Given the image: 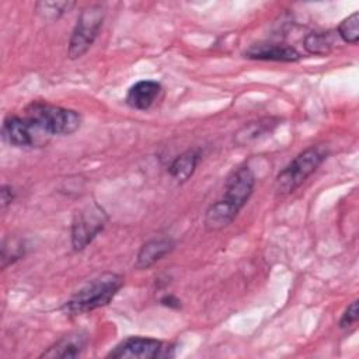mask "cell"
Masks as SVG:
<instances>
[{
    "label": "cell",
    "mask_w": 359,
    "mask_h": 359,
    "mask_svg": "<svg viewBox=\"0 0 359 359\" xmlns=\"http://www.w3.org/2000/svg\"><path fill=\"white\" fill-rule=\"evenodd\" d=\"M254 187L255 175L248 165L233 170L226 180L223 196L213 202L205 212V229L208 231H217L231 224L252 195Z\"/></svg>",
    "instance_id": "cell-1"
},
{
    "label": "cell",
    "mask_w": 359,
    "mask_h": 359,
    "mask_svg": "<svg viewBox=\"0 0 359 359\" xmlns=\"http://www.w3.org/2000/svg\"><path fill=\"white\" fill-rule=\"evenodd\" d=\"M123 286V276L115 272H105L87 282L66 303L62 310L69 314H84L104 307L116 296Z\"/></svg>",
    "instance_id": "cell-2"
},
{
    "label": "cell",
    "mask_w": 359,
    "mask_h": 359,
    "mask_svg": "<svg viewBox=\"0 0 359 359\" xmlns=\"http://www.w3.org/2000/svg\"><path fill=\"white\" fill-rule=\"evenodd\" d=\"M328 149L323 144H313L299 153L275 178V194L285 196L294 192L327 158Z\"/></svg>",
    "instance_id": "cell-3"
},
{
    "label": "cell",
    "mask_w": 359,
    "mask_h": 359,
    "mask_svg": "<svg viewBox=\"0 0 359 359\" xmlns=\"http://www.w3.org/2000/svg\"><path fill=\"white\" fill-rule=\"evenodd\" d=\"M25 116L34 121L49 136L72 135L81 125V116L77 111L43 101H32L25 108Z\"/></svg>",
    "instance_id": "cell-4"
},
{
    "label": "cell",
    "mask_w": 359,
    "mask_h": 359,
    "mask_svg": "<svg viewBox=\"0 0 359 359\" xmlns=\"http://www.w3.org/2000/svg\"><path fill=\"white\" fill-rule=\"evenodd\" d=\"M104 18L105 8L101 4H91L80 11L69 41L67 55L70 59L74 60L87 53L100 34Z\"/></svg>",
    "instance_id": "cell-5"
},
{
    "label": "cell",
    "mask_w": 359,
    "mask_h": 359,
    "mask_svg": "<svg viewBox=\"0 0 359 359\" xmlns=\"http://www.w3.org/2000/svg\"><path fill=\"white\" fill-rule=\"evenodd\" d=\"M107 215L101 206L91 203L76 213L72 222V247L74 251L84 250L105 227Z\"/></svg>",
    "instance_id": "cell-6"
},
{
    "label": "cell",
    "mask_w": 359,
    "mask_h": 359,
    "mask_svg": "<svg viewBox=\"0 0 359 359\" xmlns=\"http://www.w3.org/2000/svg\"><path fill=\"white\" fill-rule=\"evenodd\" d=\"M3 139L15 147H38L43 146L49 140V135L45 133L34 121L28 116H7L1 128Z\"/></svg>",
    "instance_id": "cell-7"
},
{
    "label": "cell",
    "mask_w": 359,
    "mask_h": 359,
    "mask_svg": "<svg viewBox=\"0 0 359 359\" xmlns=\"http://www.w3.org/2000/svg\"><path fill=\"white\" fill-rule=\"evenodd\" d=\"M174 348L165 346L161 341L147 337H129L118 344L107 356L108 358H129V359H153L171 356L168 351Z\"/></svg>",
    "instance_id": "cell-8"
},
{
    "label": "cell",
    "mask_w": 359,
    "mask_h": 359,
    "mask_svg": "<svg viewBox=\"0 0 359 359\" xmlns=\"http://www.w3.org/2000/svg\"><path fill=\"white\" fill-rule=\"evenodd\" d=\"M244 57L252 60H271V62H297L302 56L296 48L287 43L258 42L244 50Z\"/></svg>",
    "instance_id": "cell-9"
},
{
    "label": "cell",
    "mask_w": 359,
    "mask_h": 359,
    "mask_svg": "<svg viewBox=\"0 0 359 359\" xmlns=\"http://www.w3.org/2000/svg\"><path fill=\"white\" fill-rule=\"evenodd\" d=\"M87 345V334L83 331H74L63 335L60 339H57L53 345H50L41 358H77L83 353Z\"/></svg>",
    "instance_id": "cell-10"
},
{
    "label": "cell",
    "mask_w": 359,
    "mask_h": 359,
    "mask_svg": "<svg viewBox=\"0 0 359 359\" xmlns=\"http://www.w3.org/2000/svg\"><path fill=\"white\" fill-rule=\"evenodd\" d=\"M160 91H161V84L158 81L140 80L128 90L125 102L133 109L146 111L156 102Z\"/></svg>",
    "instance_id": "cell-11"
},
{
    "label": "cell",
    "mask_w": 359,
    "mask_h": 359,
    "mask_svg": "<svg viewBox=\"0 0 359 359\" xmlns=\"http://www.w3.org/2000/svg\"><path fill=\"white\" fill-rule=\"evenodd\" d=\"M175 247V243L170 237H158L146 241L136 257L135 268L136 269H147L165 255H168Z\"/></svg>",
    "instance_id": "cell-12"
},
{
    "label": "cell",
    "mask_w": 359,
    "mask_h": 359,
    "mask_svg": "<svg viewBox=\"0 0 359 359\" xmlns=\"http://www.w3.org/2000/svg\"><path fill=\"white\" fill-rule=\"evenodd\" d=\"M279 122L280 119L273 116H265L251 121L234 133V143L237 146H250L272 133Z\"/></svg>",
    "instance_id": "cell-13"
},
{
    "label": "cell",
    "mask_w": 359,
    "mask_h": 359,
    "mask_svg": "<svg viewBox=\"0 0 359 359\" xmlns=\"http://www.w3.org/2000/svg\"><path fill=\"white\" fill-rule=\"evenodd\" d=\"M201 157H202V150L199 147H192L182 151L172 160V163L168 167L171 177L177 182H185L187 180H189L195 172L201 161Z\"/></svg>",
    "instance_id": "cell-14"
},
{
    "label": "cell",
    "mask_w": 359,
    "mask_h": 359,
    "mask_svg": "<svg viewBox=\"0 0 359 359\" xmlns=\"http://www.w3.org/2000/svg\"><path fill=\"white\" fill-rule=\"evenodd\" d=\"M304 49L317 56H325L331 52L335 45V36L331 31L327 32H310L304 36L303 41Z\"/></svg>",
    "instance_id": "cell-15"
},
{
    "label": "cell",
    "mask_w": 359,
    "mask_h": 359,
    "mask_svg": "<svg viewBox=\"0 0 359 359\" xmlns=\"http://www.w3.org/2000/svg\"><path fill=\"white\" fill-rule=\"evenodd\" d=\"M76 6L74 1H36L35 13L46 21L59 20Z\"/></svg>",
    "instance_id": "cell-16"
},
{
    "label": "cell",
    "mask_w": 359,
    "mask_h": 359,
    "mask_svg": "<svg viewBox=\"0 0 359 359\" xmlns=\"http://www.w3.org/2000/svg\"><path fill=\"white\" fill-rule=\"evenodd\" d=\"M338 36L351 45H356L359 41V13L355 11L344 18L337 29Z\"/></svg>",
    "instance_id": "cell-17"
},
{
    "label": "cell",
    "mask_w": 359,
    "mask_h": 359,
    "mask_svg": "<svg viewBox=\"0 0 359 359\" xmlns=\"http://www.w3.org/2000/svg\"><path fill=\"white\" fill-rule=\"evenodd\" d=\"M358 321V300H353L339 318V328H348Z\"/></svg>",
    "instance_id": "cell-18"
},
{
    "label": "cell",
    "mask_w": 359,
    "mask_h": 359,
    "mask_svg": "<svg viewBox=\"0 0 359 359\" xmlns=\"http://www.w3.org/2000/svg\"><path fill=\"white\" fill-rule=\"evenodd\" d=\"M14 199V192L10 185H1L0 191V202H1V209H6Z\"/></svg>",
    "instance_id": "cell-19"
},
{
    "label": "cell",
    "mask_w": 359,
    "mask_h": 359,
    "mask_svg": "<svg viewBox=\"0 0 359 359\" xmlns=\"http://www.w3.org/2000/svg\"><path fill=\"white\" fill-rule=\"evenodd\" d=\"M160 303H161L163 306H165V307H170V309H180V307H181L180 300H178L175 296H172V294H165V296H163V297L160 299Z\"/></svg>",
    "instance_id": "cell-20"
}]
</instances>
